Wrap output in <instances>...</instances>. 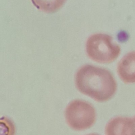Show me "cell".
I'll return each instance as SVG.
<instances>
[{
  "label": "cell",
  "instance_id": "obj_1",
  "mask_svg": "<svg viewBox=\"0 0 135 135\" xmlns=\"http://www.w3.org/2000/svg\"><path fill=\"white\" fill-rule=\"evenodd\" d=\"M78 90L98 102H105L115 94L117 85L110 71L105 69L86 64L81 67L75 75Z\"/></svg>",
  "mask_w": 135,
  "mask_h": 135
},
{
  "label": "cell",
  "instance_id": "obj_2",
  "mask_svg": "<svg viewBox=\"0 0 135 135\" xmlns=\"http://www.w3.org/2000/svg\"><path fill=\"white\" fill-rule=\"evenodd\" d=\"M88 56L100 63H109L114 61L120 53V46L108 34L97 33L91 35L86 43Z\"/></svg>",
  "mask_w": 135,
  "mask_h": 135
},
{
  "label": "cell",
  "instance_id": "obj_3",
  "mask_svg": "<svg viewBox=\"0 0 135 135\" xmlns=\"http://www.w3.org/2000/svg\"><path fill=\"white\" fill-rule=\"evenodd\" d=\"M65 117L71 128L81 131L93 125L96 119V112L94 108L90 103L81 100H75L67 106Z\"/></svg>",
  "mask_w": 135,
  "mask_h": 135
},
{
  "label": "cell",
  "instance_id": "obj_4",
  "mask_svg": "<svg viewBox=\"0 0 135 135\" xmlns=\"http://www.w3.org/2000/svg\"><path fill=\"white\" fill-rule=\"evenodd\" d=\"M105 135H135L133 118L117 117L110 120L105 127Z\"/></svg>",
  "mask_w": 135,
  "mask_h": 135
},
{
  "label": "cell",
  "instance_id": "obj_5",
  "mask_svg": "<svg viewBox=\"0 0 135 135\" xmlns=\"http://www.w3.org/2000/svg\"><path fill=\"white\" fill-rule=\"evenodd\" d=\"M117 72L124 82L135 83V51L128 53L121 59L118 64Z\"/></svg>",
  "mask_w": 135,
  "mask_h": 135
},
{
  "label": "cell",
  "instance_id": "obj_6",
  "mask_svg": "<svg viewBox=\"0 0 135 135\" xmlns=\"http://www.w3.org/2000/svg\"><path fill=\"white\" fill-rule=\"evenodd\" d=\"M66 0H31L38 9L46 13H53L59 10Z\"/></svg>",
  "mask_w": 135,
  "mask_h": 135
},
{
  "label": "cell",
  "instance_id": "obj_7",
  "mask_svg": "<svg viewBox=\"0 0 135 135\" xmlns=\"http://www.w3.org/2000/svg\"><path fill=\"white\" fill-rule=\"evenodd\" d=\"M15 127L13 121L6 117L0 118V135H15Z\"/></svg>",
  "mask_w": 135,
  "mask_h": 135
},
{
  "label": "cell",
  "instance_id": "obj_8",
  "mask_svg": "<svg viewBox=\"0 0 135 135\" xmlns=\"http://www.w3.org/2000/svg\"><path fill=\"white\" fill-rule=\"evenodd\" d=\"M86 135H99V134H96V133H90V134H86Z\"/></svg>",
  "mask_w": 135,
  "mask_h": 135
},
{
  "label": "cell",
  "instance_id": "obj_9",
  "mask_svg": "<svg viewBox=\"0 0 135 135\" xmlns=\"http://www.w3.org/2000/svg\"><path fill=\"white\" fill-rule=\"evenodd\" d=\"M133 119H134V121H135V117H133Z\"/></svg>",
  "mask_w": 135,
  "mask_h": 135
}]
</instances>
